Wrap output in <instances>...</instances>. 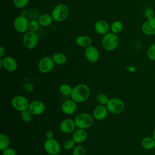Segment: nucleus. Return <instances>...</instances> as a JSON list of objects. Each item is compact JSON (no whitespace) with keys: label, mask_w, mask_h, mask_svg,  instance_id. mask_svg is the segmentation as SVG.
I'll list each match as a JSON object with an SVG mask.
<instances>
[{"label":"nucleus","mask_w":155,"mask_h":155,"mask_svg":"<svg viewBox=\"0 0 155 155\" xmlns=\"http://www.w3.org/2000/svg\"><path fill=\"white\" fill-rule=\"evenodd\" d=\"M119 40L117 34L109 32L103 36L102 39V45L105 50L111 51L117 48L119 45Z\"/></svg>","instance_id":"obj_2"},{"label":"nucleus","mask_w":155,"mask_h":155,"mask_svg":"<svg viewBox=\"0 0 155 155\" xmlns=\"http://www.w3.org/2000/svg\"><path fill=\"white\" fill-rule=\"evenodd\" d=\"M141 145L145 150H152L155 147V140L153 137H145L141 140Z\"/></svg>","instance_id":"obj_21"},{"label":"nucleus","mask_w":155,"mask_h":155,"mask_svg":"<svg viewBox=\"0 0 155 155\" xmlns=\"http://www.w3.org/2000/svg\"><path fill=\"white\" fill-rule=\"evenodd\" d=\"M153 137L154 139L155 140V127L154 128V130H153Z\"/></svg>","instance_id":"obj_38"},{"label":"nucleus","mask_w":155,"mask_h":155,"mask_svg":"<svg viewBox=\"0 0 155 155\" xmlns=\"http://www.w3.org/2000/svg\"><path fill=\"white\" fill-rule=\"evenodd\" d=\"M88 137V133L85 129L78 128L76 130L72 135V139L76 143H82L85 142Z\"/></svg>","instance_id":"obj_19"},{"label":"nucleus","mask_w":155,"mask_h":155,"mask_svg":"<svg viewBox=\"0 0 155 155\" xmlns=\"http://www.w3.org/2000/svg\"><path fill=\"white\" fill-rule=\"evenodd\" d=\"M108 112V111L105 105H99L94 109L93 116L97 120H102L107 117Z\"/></svg>","instance_id":"obj_17"},{"label":"nucleus","mask_w":155,"mask_h":155,"mask_svg":"<svg viewBox=\"0 0 155 155\" xmlns=\"http://www.w3.org/2000/svg\"><path fill=\"white\" fill-rule=\"evenodd\" d=\"M29 21L24 15L17 16L13 21V26L16 31L20 33H25L28 30Z\"/></svg>","instance_id":"obj_10"},{"label":"nucleus","mask_w":155,"mask_h":155,"mask_svg":"<svg viewBox=\"0 0 155 155\" xmlns=\"http://www.w3.org/2000/svg\"><path fill=\"white\" fill-rule=\"evenodd\" d=\"M147 57L153 61H155V42L152 44L147 50Z\"/></svg>","instance_id":"obj_30"},{"label":"nucleus","mask_w":155,"mask_h":155,"mask_svg":"<svg viewBox=\"0 0 155 155\" xmlns=\"http://www.w3.org/2000/svg\"><path fill=\"white\" fill-rule=\"evenodd\" d=\"M32 116L33 115L28 110L22 111L21 114L22 120L24 122H30L31 120Z\"/></svg>","instance_id":"obj_31"},{"label":"nucleus","mask_w":155,"mask_h":155,"mask_svg":"<svg viewBox=\"0 0 155 155\" xmlns=\"http://www.w3.org/2000/svg\"><path fill=\"white\" fill-rule=\"evenodd\" d=\"M105 106L108 112L114 114L122 113L125 108V104L124 101L118 97H113L109 99Z\"/></svg>","instance_id":"obj_5"},{"label":"nucleus","mask_w":155,"mask_h":155,"mask_svg":"<svg viewBox=\"0 0 155 155\" xmlns=\"http://www.w3.org/2000/svg\"><path fill=\"white\" fill-rule=\"evenodd\" d=\"M10 143L9 137L5 133L0 134V150L3 151L9 147Z\"/></svg>","instance_id":"obj_24"},{"label":"nucleus","mask_w":155,"mask_h":155,"mask_svg":"<svg viewBox=\"0 0 155 155\" xmlns=\"http://www.w3.org/2000/svg\"><path fill=\"white\" fill-rule=\"evenodd\" d=\"M53 132L51 130H47L45 133V136L46 137V139H52L53 138Z\"/></svg>","instance_id":"obj_36"},{"label":"nucleus","mask_w":155,"mask_h":155,"mask_svg":"<svg viewBox=\"0 0 155 155\" xmlns=\"http://www.w3.org/2000/svg\"><path fill=\"white\" fill-rule=\"evenodd\" d=\"M28 110L33 116H39L44 113L45 105L41 101H33L30 103Z\"/></svg>","instance_id":"obj_12"},{"label":"nucleus","mask_w":155,"mask_h":155,"mask_svg":"<svg viewBox=\"0 0 155 155\" xmlns=\"http://www.w3.org/2000/svg\"><path fill=\"white\" fill-rule=\"evenodd\" d=\"M69 15V8L63 4L56 5L52 10L51 15L54 21L56 22H62L65 21Z\"/></svg>","instance_id":"obj_3"},{"label":"nucleus","mask_w":155,"mask_h":155,"mask_svg":"<svg viewBox=\"0 0 155 155\" xmlns=\"http://www.w3.org/2000/svg\"><path fill=\"white\" fill-rule=\"evenodd\" d=\"M96 102L99 105H106V104L108 103L109 101L108 96L105 93L98 94L96 96Z\"/></svg>","instance_id":"obj_27"},{"label":"nucleus","mask_w":155,"mask_h":155,"mask_svg":"<svg viewBox=\"0 0 155 155\" xmlns=\"http://www.w3.org/2000/svg\"><path fill=\"white\" fill-rule=\"evenodd\" d=\"M93 116L88 113L78 114L74 118V122L78 128L87 129L90 128L93 123Z\"/></svg>","instance_id":"obj_4"},{"label":"nucleus","mask_w":155,"mask_h":155,"mask_svg":"<svg viewBox=\"0 0 155 155\" xmlns=\"http://www.w3.org/2000/svg\"><path fill=\"white\" fill-rule=\"evenodd\" d=\"M30 0H13V4L15 7L21 9L25 7L29 3Z\"/></svg>","instance_id":"obj_29"},{"label":"nucleus","mask_w":155,"mask_h":155,"mask_svg":"<svg viewBox=\"0 0 155 155\" xmlns=\"http://www.w3.org/2000/svg\"><path fill=\"white\" fill-rule=\"evenodd\" d=\"M141 31L147 36L155 35V16L147 19L142 25Z\"/></svg>","instance_id":"obj_13"},{"label":"nucleus","mask_w":155,"mask_h":155,"mask_svg":"<svg viewBox=\"0 0 155 155\" xmlns=\"http://www.w3.org/2000/svg\"><path fill=\"white\" fill-rule=\"evenodd\" d=\"M94 28L97 33L103 36L109 33L110 30V26L108 23L104 20L97 21L95 23Z\"/></svg>","instance_id":"obj_18"},{"label":"nucleus","mask_w":155,"mask_h":155,"mask_svg":"<svg viewBox=\"0 0 155 155\" xmlns=\"http://www.w3.org/2000/svg\"><path fill=\"white\" fill-rule=\"evenodd\" d=\"M11 104L14 109L22 112L28 109L30 103L26 97L22 95H17L12 98Z\"/></svg>","instance_id":"obj_7"},{"label":"nucleus","mask_w":155,"mask_h":155,"mask_svg":"<svg viewBox=\"0 0 155 155\" xmlns=\"http://www.w3.org/2000/svg\"><path fill=\"white\" fill-rule=\"evenodd\" d=\"M2 155H16V151L12 148H7L2 151Z\"/></svg>","instance_id":"obj_35"},{"label":"nucleus","mask_w":155,"mask_h":155,"mask_svg":"<svg viewBox=\"0 0 155 155\" xmlns=\"http://www.w3.org/2000/svg\"><path fill=\"white\" fill-rule=\"evenodd\" d=\"M54 62L51 57L44 56L40 59L38 63V70L42 73L51 72L54 67Z\"/></svg>","instance_id":"obj_8"},{"label":"nucleus","mask_w":155,"mask_h":155,"mask_svg":"<svg viewBox=\"0 0 155 155\" xmlns=\"http://www.w3.org/2000/svg\"><path fill=\"white\" fill-rule=\"evenodd\" d=\"M77 102L73 99H68L65 101L61 105L62 111L67 115L74 114L77 110Z\"/></svg>","instance_id":"obj_16"},{"label":"nucleus","mask_w":155,"mask_h":155,"mask_svg":"<svg viewBox=\"0 0 155 155\" xmlns=\"http://www.w3.org/2000/svg\"><path fill=\"white\" fill-rule=\"evenodd\" d=\"M76 125L74 120L71 119H64L59 125L61 131L65 134H69L75 131Z\"/></svg>","instance_id":"obj_15"},{"label":"nucleus","mask_w":155,"mask_h":155,"mask_svg":"<svg viewBox=\"0 0 155 155\" xmlns=\"http://www.w3.org/2000/svg\"><path fill=\"white\" fill-rule=\"evenodd\" d=\"M55 64L57 65H63L67 61V57L66 56L63 54L62 53L57 52L54 53L51 56Z\"/></svg>","instance_id":"obj_23"},{"label":"nucleus","mask_w":155,"mask_h":155,"mask_svg":"<svg viewBox=\"0 0 155 155\" xmlns=\"http://www.w3.org/2000/svg\"><path fill=\"white\" fill-rule=\"evenodd\" d=\"M76 43L79 47L87 48L91 45L92 39L87 35H80L76 38Z\"/></svg>","instance_id":"obj_20"},{"label":"nucleus","mask_w":155,"mask_h":155,"mask_svg":"<svg viewBox=\"0 0 155 155\" xmlns=\"http://www.w3.org/2000/svg\"><path fill=\"white\" fill-rule=\"evenodd\" d=\"M154 15H155L154 12L151 8H146L145 12H144V15H145V16L146 17L147 19L154 17Z\"/></svg>","instance_id":"obj_34"},{"label":"nucleus","mask_w":155,"mask_h":155,"mask_svg":"<svg viewBox=\"0 0 155 155\" xmlns=\"http://www.w3.org/2000/svg\"><path fill=\"white\" fill-rule=\"evenodd\" d=\"M39 24L38 21L36 20H31L30 21H29V24H28V30L31 32H35L38 31L39 27Z\"/></svg>","instance_id":"obj_28"},{"label":"nucleus","mask_w":155,"mask_h":155,"mask_svg":"<svg viewBox=\"0 0 155 155\" xmlns=\"http://www.w3.org/2000/svg\"><path fill=\"white\" fill-rule=\"evenodd\" d=\"M39 42V37L35 32L27 31L25 32L22 38V42L24 47L29 50L35 48Z\"/></svg>","instance_id":"obj_6"},{"label":"nucleus","mask_w":155,"mask_h":155,"mask_svg":"<svg viewBox=\"0 0 155 155\" xmlns=\"http://www.w3.org/2000/svg\"><path fill=\"white\" fill-rule=\"evenodd\" d=\"M59 92L64 96H70L73 90V88L68 84H63L60 85L59 88Z\"/></svg>","instance_id":"obj_26"},{"label":"nucleus","mask_w":155,"mask_h":155,"mask_svg":"<svg viewBox=\"0 0 155 155\" xmlns=\"http://www.w3.org/2000/svg\"><path fill=\"white\" fill-rule=\"evenodd\" d=\"M2 67L7 71L13 72L18 68V63L13 57L5 56L0 58V68Z\"/></svg>","instance_id":"obj_11"},{"label":"nucleus","mask_w":155,"mask_h":155,"mask_svg":"<svg viewBox=\"0 0 155 155\" xmlns=\"http://www.w3.org/2000/svg\"><path fill=\"white\" fill-rule=\"evenodd\" d=\"M124 28L122 23L119 21H114L110 25V30L112 33L115 34L120 33Z\"/></svg>","instance_id":"obj_25"},{"label":"nucleus","mask_w":155,"mask_h":155,"mask_svg":"<svg viewBox=\"0 0 155 155\" xmlns=\"http://www.w3.org/2000/svg\"><path fill=\"white\" fill-rule=\"evenodd\" d=\"M5 50L4 47L2 46H1L0 47V58H2L4 57L5 54Z\"/></svg>","instance_id":"obj_37"},{"label":"nucleus","mask_w":155,"mask_h":155,"mask_svg":"<svg viewBox=\"0 0 155 155\" xmlns=\"http://www.w3.org/2000/svg\"><path fill=\"white\" fill-rule=\"evenodd\" d=\"M72 155H86V150L82 145H78L73 150Z\"/></svg>","instance_id":"obj_33"},{"label":"nucleus","mask_w":155,"mask_h":155,"mask_svg":"<svg viewBox=\"0 0 155 155\" xmlns=\"http://www.w3.org/2000/svg\"><path fill=\"white\" fill-rule=\"evenodd\" d=\"M38 21L40 25L42 27H48L52 24L53 21L54 20L51 15L48 14H43L39 16Z\"/></svg>","instance_id":"obj_22"},{"label":"nucleus","mask_w":155,"mask_h":155,"mask_svg":"<svg viewBox=\"0 0 155 155\" xmlns=\"http://www.w3.org/2000/svg\"><path fill=\"white\" fill-rule=\"evenodd\" d=\"M85 56L88 62L95 63L99 59V53L98 50L94 46L90 45L85 48Z\"/></svg>","instance_id":"obj_14"},{"label":"nucleus","mask_w":155,"mask_h":155,"mask_svg":"<svg viewBox=\"0 0 155 155\" xmlns=\"http://www.w3.org/2000/svg\"><path fill=\"white\" fill-rule=\"evenodd\" d=\"M154 77H155V71H154Z\"/></svg>","instance_id":"obj_39"},{"label":"nucleus","mask_w":155,"mask_h":155,"mask_svg":"<svg viewBox=\"0 0 155 155\" xmlns=\"http://www.w3.org/2000/svg\"><path fill=\"white\" fill-rule=\"evenodd\" d=\"M44 148L50 155H58L61 151L59 143L53 138L46 139L44 143Z\"/></svg>","instance_id":"obj_9"},{"label":"nucleus","mask_w":155,"mask_h":155,"mask_svg":"<svg viewBox=\"0 0 155 155\" xmlns=\"http://www.w3.org/2000/svg\"><path fill=\"white\" fill-rule=\"evenodd\" d=\"M75 143V142L72 138L68 139L65 140L63 143V148L66 150H70L74 148Z\"/></svg>","instance_id":"obj_32"},{"label":"nucleus","mask_w":155,"mask_h":155,"mask_svg":"<svg viewBox=\"0 0 155 155\" xmlns=\"http://www.w3.org/2000/svg\"><path fill=\"white\" fill-rule=\"evenodd\" d=\"M90 90L88 86L84 84H79L73 88L71 99L76 102L81 103L85 101L89 97Z\"/></svg>","instance_id":"obj_1"}]
</instances>
